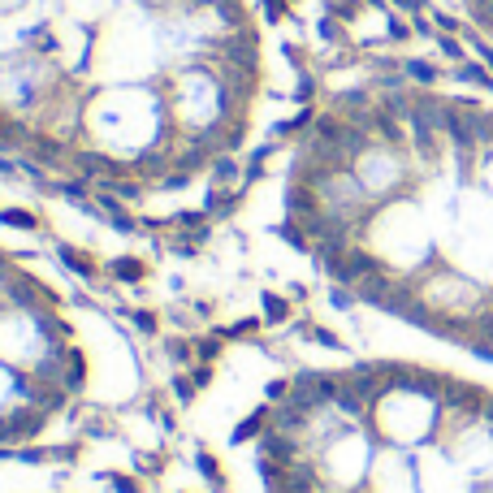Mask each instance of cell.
<instances>
[{
  "mask_svg": "<svg viewBox=\"0 0 493 493\" xmlns=\"http://www.w3.org/2000/svg\"><path fill=\"white\" fill-rule=\"evenodd\" d=\"M238 454L251 493H493V372L433 351L303 364Z\"/></svg>",
  "mask_w": 493,
  "mask_h": 493,
  "instance_id": "cell-3",
  "label": "cell"
},
{
  "mask_svg": "<svg viewBox=\"0 0 493 493\" xmlns=\"http://www.w3.org/2000/svg\"><path fill=\"white\" fill-rule=\"evenodd\" d=\"M246 0H0V147L113 195L182 191L246 143Z\"/></svg>",
  "mask_w": 493,
  "mask_h": 493,
  "instance_id": "cell-2",
  "label": "cell"
},
{
  "mask_svg": "<svg viewBox=\"0 0 493 493\" xmlns=\"http://www.w3.org/2000/svg\"><path fill=\"white\" fill-rule=\"evenodd\" d=\"M416 74L307 117L282 186L286 234L342 299L493 372V104Z\"/></svg>",
  "mask_w": 493,
  "mask_h": 493,
  "instance_id": "cell-1",
  "label": "cell"
},
{
  "mask_svg": "<svg viewBox=\"0 0 493 493\" xmlns=\"http://www.w3.org/2000/svg\"><path fill=\"white\" fill-rule=\"evenodd\" d=\"M458 9H463V18L476 26V35H481V48L493 65V0H458Z\"/></svg>",
  "mask_w": 493,
  "mask_h": 493,
  "instance_id": "cell-5",
  "label": "cell"
},
{
  "mask_svg": "<svg viewBox=\"0 0 493 493\" xmlns=\"http://www.w3.org/2000/svg\"><path fill=\"white\" fill-rule=\"evenodd\" d=\"M87 385L91 355L74 307L35 260L0 246V454L48 437Z\"/></svg>",
  "mask_w": 493,
  "mask_h": 493,
  "instance_id": "cell-4",
  "label": "cell"
}]
</instances>
